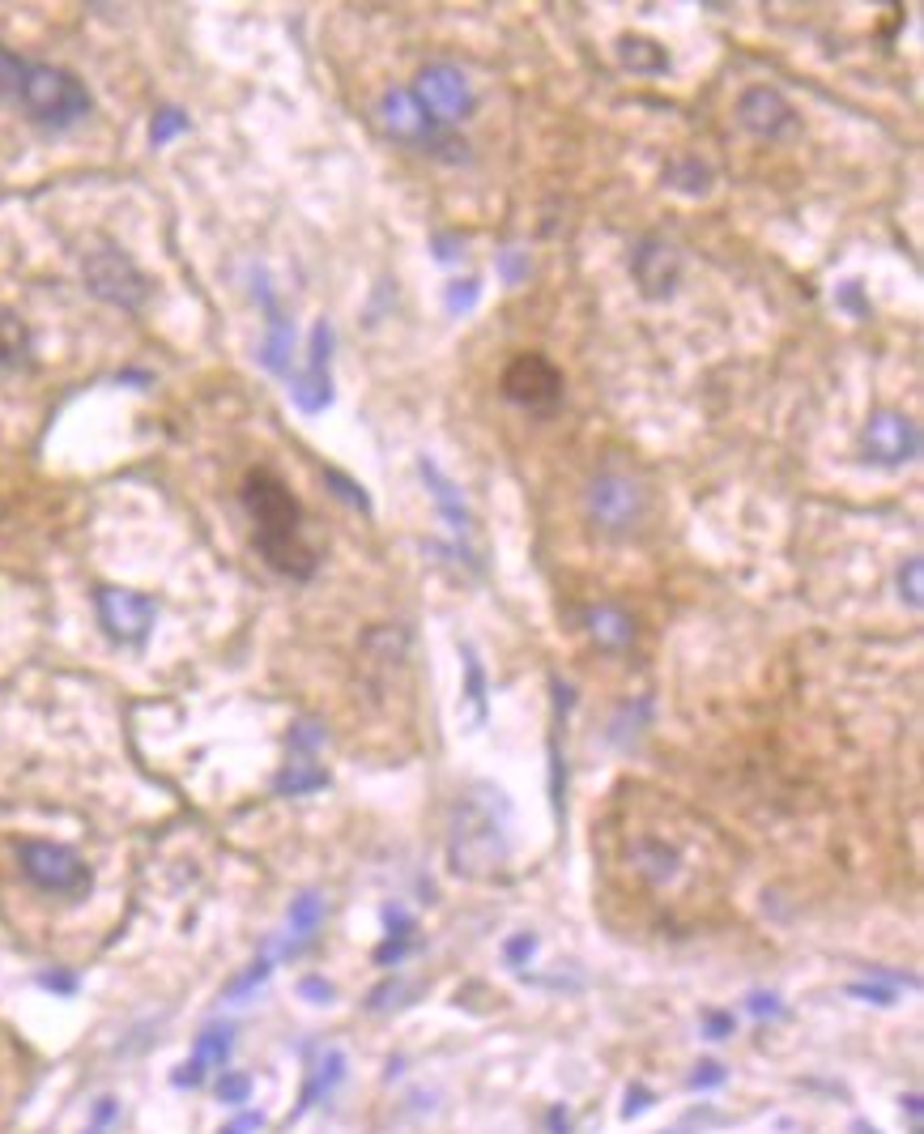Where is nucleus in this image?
<instances>
[{
  "instance_id": "40",
  "label": "nucleus",
  "mask_w": 924,
  "mask_h": 1134,
  "mask_svg": "<svg viewBox=\"0 0 924 1134\" xmlns=\"http://www.w3.org/2000/svg\"><path fill=\"white\" fill-rule=\"evenodd\" d=\"M733 1015L729 1011H707V1020H704V1032L711 1036V1041H725V1036H733Z\"/></svg>"
},
{
  "instance_id": "24",
  "label": "nucleus",
  "mask_w": 924,
  "mask_h": 1134,
  "mask_svg": "<svg viewBox=\"0 0 924 1134\" xmlns=\"http://www.w3.org/2000/svg\"><path fill=\"white\" fill-rule=\"evenodd\" d=\"M30 362V333L13 311H0V367H27Z\"/></svg>"
},
{
  "instance_id": "11",
  "label": "nucleus",
  "mask_w": 924,
  "mask_h": 1134,
  "mask_svg": "<svg viewBox=\"0 0 924 1134\" xmlns=\"http://www.w3.org/2000/svg\"><path fill=\"white\" fill-rule=\"evenodd\" d=\"M588 517L605 533H630L644 517V491L623 473H600L588 487Z\"/></svg>"
},
{
  "instance_id": "27",
  "label": "nucleus",
  "mask_w": 924,
  "mask_h": 1134,
  "mask_svg": "<svg viewBox=\"0 0 924 1134\" xmlns=\"http://www.w3.org/2000/svg\"><path fill=\"white\" fill-rule=\"evenodd\" d=\"M921 576H924V559L921 554H912L903 568H899V597L907 602L912 610H921V602H924V593H921Z\"/></svg>"
},
{
  "instance_id": "20",
  "label": "nucleus",
  "mask_w": 924,
  "mask_h": 1134,
  "mask_svg": "<svg viewBox=\"0 0 924 1134\" xmlns=\"http://www.w3.org/2000/svg\"><path fill=\"white\" fill-rule=\"evenodd\" d=\"M618 60L639 78H665L669 73V52L653 39H644V34H623L618 39Z\"/></svg>"
},
{
  "instance_id": "16",
  "label": "nucleus",
  "mask_w": 924,
  "mask_h": 1134,
  "mask_svg": "<svg viewBox=\"0 0 924 1134\" xmlns=\"http://www.w3.org/2000/svg\"><path fill=\"white\" fill-rule=\"evenodd\" d=\"M418 470H422V478H427V491L435 496V503H439V512H443V521H448V529H452L456 538H464V533H469V525H473V517H469V508H464L461 487H456L448 473L439 470L431 457H422V461H418Z\"/></svg>"
},
{
  "instance_id": "47",
  "label": "nucleus",
  "mask_w": 924,
  "mask_h": 1134,
  "mask_svg": "<svg viewBox=\"0 0 924 1134\" xmlns=\"http://www.w3.org/2000/svg\"><path fill=\"white\" fill-rule=\"evenodd\" d=\"M201 1080H205V1071H201L196 1062H184V1071H175V1075H171V1083H175V1087H196Z\"/></svg>"
},
{
  "instance_id": "33",
  "label": "nucleus",
  "mask_w": 924,
  "mask_h": 1134,
  "mask_svg": "<svg viewBox=\"0 0 924 1134\" xmlns=\"http://www.w3.org/2000/svg\"><path fill=\"white\" fill-rule=\"evenodd\" d=\"M464 670H469V699L478 704V717H486V678H482V665L473 657V648H464Z\"/></svg>"
},
{
  "instance_id": "14",
  "label": "nucleus",
  "mask_w": 924,
  "mask_h": 1134,
  "mask_svg": "<svg viewBox=\"0 0 924 1134\" xmlns=\"http://www.w3.org/2000/svg\"><path fill=\"white\" fill-rule=\"evenodd\" d=\"M630 274L639 282V295L644 299H669L678 290L681 277V252L669 244V239H639V248L630 252Z\"/></svg>"
},
{
  "instance_id": "18",
  "label": "nucleus",
  "mask_w": 924,
  "mask_h": 1134,
  "mask_svg": "<svg viewBox=\"0 0 924 1134\" xmlns=\"http://www.w3.org/2000/svg\"><path fill=\"white\" fill-rule=\"evenodd\" d=\"M325 785H328V773L316 764V750H290L286 768L273 780V789H277L281 798H302V794H316V789H325Z\"/></svg>"
},
{
  "instance_id": "4",
  "label": "nucleus",
  "mask_w": 924,
  "mask_h": 1134,
  "mask_svg": "<svg viewBox=\"0 0 924 1134\" xmlns=\"http://www.w3.org/2000/svg\"><path fill=\"white\" fill-rule=\"evenodd\" d=\"M18 103L27 108V115L43 129H73L78 120L90 115L94 99L82 85L78 73L60 69V64H30L27 82H22V94Z\"/></svg>"
},
{
  "instance_id": "6",
  "label": "nucleus",
  "mask_w": 924,
  "mask_h": 1134,
  "mask_svg": "<svg viewBox=\"0 0 924 1134\" xmlns=\"http://www.w3.org/2000/svg\"><path fill=\"white\" fill-rule=\"evenodd\" d=\"M82 274H85V286H90L99 299H107V304H115V307L136 311V307H145V299H150V277L136 269V260L129 252L111 248V244L107 248H94L85 256Z\"/></svg>"
},
{
  "instance_id": "31",
  "label": "nucleus",
  "mask_w": 924,
  "mask_h": 1134,
  "mask_svg": "<svg viewBox=\"0 0 924 1134\" xmlns=\"http://www.w3.org/2000/svg\"><path fill=\"white\" fill-rule=\"evenodd\" d=\"M269 972H273V960H269V956H260V960H256V964H251L244 977H235V981L226 985V998H247L251 990H256V985H260V981H265V977H269Z\"/></svg>"
},
{
  "instance_id": "32",
  "label": "nucleus",
  "mask_w": 924,
  "mask_h": 1134,
  "mask_svg": "<svg viewBox=\"0 0 924 1134\" xmlns=\"http://www.w3.org/2000/svg\"><path fill=\"white\" fill-rule=\"evenodd\" d=\"M247 1096H251V1080H247L244 1071H226L218 1080V1101L222 1105H244Z\"/></svg>"
},
{
  "instance_id": "26",
  "label": "nucleus",
  "mask_w": 924,
  "mask_h": 1134,
  "mask_svg": "<svg viewBox=\"0 0 924 1134\" xmlns=\"http://www.w3.org/2000/svg\"><path fill=\"white\" fill-rule=\"evenodd\" d=\"M27 69H30V60H22V55L9 52V48L0 43V103H18L22 82H27Z\"/></svg>"
},
{
  "instance_id": "21",
  "label": "nucleus",
  "mask_w": 924,
  "mask_h": 1134,
  "mask_svg": "<svg viewBox=\"0 0 924 1134\" xmlns=\"http://www.w3.org/2000/svg\"><path fill=\"white\" fill-rule=\"evenodd\" d=\"M588 636L597 640L600 648L618 653V648H626L630 636H635V623H630V614H623L618 606H597V610H588Z\"/></svg>"
},
{
  "instance_id": "30",
  "label": "nucleus",
  "mask_w": 924,
  "mask_h": 1134,
  "mask_svg": "<svg viewBox=\"0 0 924 1134\" xmlns=\"http://www.w3.org/2000/svg\"><path fill=\"white\" fill-rule=\"evenodd\" d=\"M325 482L337 491V496L346 499L350 508H358V512H371V499H367V491L353 482V478H346V473H337V470H325Z\"/></svg>"
},
{
  "instance_id": "45",
  "label": "nucleus",
  "mask_w": 924,
  "mask_h": 1134,
  "mask_svg": "<svg viewBox=\"0 0 924 1134\" xmlns=\"http://www.w3.org/2000/svg\"><path fill=\"white\" fill-rule=\"evenodd\" d=\"M39 985H48V990H60V994H73V990H78V981H73L69 972H43V977H39Z\"/></svg>"
},
{
  "instance_id": "34",
  "label": "nucleus",
  "mask_w": 924,
  "mask_h": 1134,
  "mask_svg": "<svg viewBox=\"0 0 924 1134\" xmlns=\"http://www.w3.org/2000/svg\"><path fill=\"white\" fill-rule=\"evenodd\" d=\"M325 725H316V721H299L295 729H290V750H320L325 747Z\"/></svg>"
},
{
  "instance_id": "38",
  "label": "nucleus",
  "mask_w": 924,
  "mask_h": 1134,
  "mask_svg": "<svg viewBox=\"0 0 924 1134\" xmlns=\"http://www.w3.org/2000/svg\"><path fill=\"white\" fill-rule=\"evenodd\" d=\"M533 951H537V934H516V939L503 947V956H507V964H512V969H520Z\"/></svg>"
},
{
  "instance_id": "17",
  "label": "nucleus",
  "mask_w": 924,
  "mask_h": 1134,
  "mask_svg": "<svg viewBox=\"0 0 924 1134\" xmlns=\"http://www.w3.org/2000/svg\"><path fill=\"white\" fill-rule=\"evenodd\" d=\"M286 926H290V939L277 947V956H295V951H302L307 942L320 934V926H325V896H316V891L295 896V905L286 913Z\"/></svg>"
},
{
  "instance_id": "35",
  "label": "nucleus",
  "mask_w": 924,
  "mask_h": 1134,
  "mask_svg": "<svg viewBox=\"0 0 924 1134\" xmlns=\"http://www.w3.org/2000/svg\"><path fill=\"white\" fill-rule=\"evenodd\" d=\"M848 994L852 998H861V1002H873V1007H895L899 1002V990L895 985H848Z\"/></svg>"
},
{
  "instance_id": "28",
  "label": "nucleus",
  "mask_w": 924,
  "mask_h": 1134,
  "mask_svg": "<svg viewBox=\"0 0 924 1134\" xmlns=\"http://www.w3.org/2000/svg\"><path fill=\"white\" fill-rule=\"evenodd\" d=\"M184 129H188V115L179 108H163L154 115V124H150V141H154V145H166V141L175 137V133H184Z\"/></svg>"
},
{
  "instance_id": "19",
  "label": "nucleus",
  "mask_w": 924,
  "mask_h": 1134,
  "mask_svg": "<svg viewBox=\"0 0 924 1134\" xmlns=\"http://www.w3.org/2000/svg\"><path fill=\"white\" fill-rule=\"evenodd\" d=\"M269 316V333H265V346H260V362L269 367L273 376L290 380V359H295V325L290 316H281V307H265Z\"/></svg>"
},
{
  "instance_id": "22",
  "label": "nucleus",
  "mask_w": 924,
  "mask_h": 1134,
  "mask_svg": "<svg viewBox=\"0 0 924 1134\" xmlns=\"http://www.w3.org/2000/svg\"><path fill=\"white\" fill-rule=\"evenodd\" d=\"M346 1080V1053L341 1050H325L316 1062H311V1075H307V1087H302V1105L299 1109H311L320 1096H328L337 1083Z\"/></svg>"
},
{
  "instance_id": "15",
  "label": "nucleus",
  "mask_w": 924,
  "mask_h": 1134,
  "mask_svg": "<svg viewBox=\"0 0 924 1134\" xmlns=\"http://www.w3.org/2000/svg\"><path fill=\"white\" fill-rule=\"evenodd\" d=\"M737 120H741V129H750V133L762 141H780L797 129L792 103L780 90H771V85H750V90L737 99Z\"/></svg>"
},
{
  "instance_id": "37",
  "label": "nucleus",
  "mask_w": 924,
  "mask_h": 1134,
  "mask_svg": "<svg viewBox=\"0 0 924 1134\" xmlns=\"http://www.w3.org/2000/svg\"><path fill=\"white\" fill-rule=\"evenodd\" d=\"M653 1087H644V1083H635V1087H626V1105H623V1117L626 1122H635L639 1113H648L653 1109Z\"/></svg>"
},
{
  "instance_id": "25",
  "label": "nucleus",
  "mask_w": 924,
  "mask_h": 1134,
  "mask_svg": "<svg viewBox=\"0 0 924 1134\" xmlns=\"http://www.w3.org/2000/svg\"><path fill=\"white\" fill-rule=\"evenodd\" d=\"M665 184L686 196H707L711 193V166L699 163V159H678L665 171Z\"/></svg>"
},
{
  "instance_id": "3",
  "label": "nucleus",
  "mask_w": 924,
  "mask_h": 1134,
  "mask_svg": "<svg viewBox=\"0 0 924 1134\" xmlns=\"http://www.w3.org/2000/svg\"><path fill=\"white\" fill-rule=\"evenodd\" d=\"M448 858L464 879H486L494 875V866L507 861V803L499 789L478 785L456 803L452 831H448Z\"/></svg>"
},
{
  "instance_id": "10",
  "label": "nucleus",
  "mask_w": 924,
  "mask_h": 1134,
  "mask_svg": "<svg viewBox=\"0 0 924 1134\" xmlns=\"http://www.w3.org/2000/svg\"><path fill=\"white\" fill-rule=\"evenodd\" d=\"M503 397L533 415H550L563 401V371L545 355H520L503 371Z\"/></svg>"
},
{
  "instance_id": "9",
  "label": "nucleus",
  "mask_w": 924,
  "mask_h": 1134,
  "mask_svg": "<svg viewBox=\"0 0 924 1134\" xmlns=\"http://www.w3.org/2000/svg\"><path fill=\"white\" fill-rule=\"evenodd\" d=\"M94 610H99L103 632L115 644H129V648H141L150 640V632H154V619H158L154 597L133 593V589H115V584L94 589Z\"/></svg>"
},
{
  "instance_id": "8",
  "label": "nucleus",
  "mask_w": 924,
  "mask_h": 1134,
  "mask_svg": "<svg viewBox=\"0 0 924 1134\" xmlns=\"http://www.w3.org/2000/svg\"><path fill=\"white\" fill-rule=\"evenodd\" d=\"M18 861L22 875L43 891H60V896H82L90 887V866H85L73 849L52 845V840H22L18 845Z\"/></svg>"
},
{
  "instance_id": "5",
  "label": "nucleus",
  "mask_w": 924,
  "mask_h": 1134,
  "mask_svg": "<svg viewBox=\"0 0 924 1134\" xmlns=\"http://www.w3.org/2000/svg\"><path fill=\"white\" fill-rule=\"evenodd\" d=\"M380 120L383 129L405 145H418V150H431L448 163H461L464 159V141H456L448 129H439L427 111L418 108V99L409 90H388L380 99Z\"/></svg>"
},
{
  "instance_id": "41",
  "label": "nucleus",
  "mask_w": 924,
  "mask_h": 1134,
  "mask_svg": "<svg viewBox=\"0 0 924 1134\" xmlns=\"http://www.w3.org/2000/svg\"><path fill=\"white\" fill-rule=\"evenodd\" d=\"M750 1015H759V1020H780L784 1015V1007H780V998L776 994H750Z\"/></svg>"
},
{
  "instance_id": "13",
  "label": "nucleus",
  "mask_w": 924,
  "mask_h": 1134,
  "mask_svg": "<svg viewBox=\"0 0 924 1134\" xmlns=\"http://www.w3.org/2000/svg\"><path fill=\"white\" fill-rule=\"evenodd\" d=\"M328 359H332V325L320 320L311 329V346H307V371L290 380V397L302 415H320L332 406V376H328Z\"/></svg>"
},
{
  "instance_id": "36",
  "label": "nucleus",
  "mask_w": 924,
  "mask_h": 1134,
  "mask_svg": "<svg viewBox=\"0 0 924 1134\" xmlns=\"http://www.w3.org/2000/svg\"><path fill=\"white\" fill-rule=\"evenodd\" d=\"M725 1080H729V1071H725L720 1062H699V1066L690 1071V1087H695V1092H707V1087H720Z\"/></svg>"
},
{
  "instance_id": "12",
  "label": "nucleus",
  "mask_w": 924,
  "mask_h": 1134,
  "mask_svg": "<svg viewBox=\"0 0 924 1134\" xmlns=\"http://www.w3.org/2000/svg\"><path fill=\"white\" fill-rule=\"evenodd\" d=\"M865 457L873 466H886V470L912 466L921 457V427L907 415H895V410L873 415L870 427H865Z\"/></svg>"
},
{
  "instance_id": "7",
  "label": "nucleus",
  "mask_w": 924,
  "mask_h": 1134,
  "mask_svg": "<svg viewBox=\"0 0 924 1134\" xmlns=\"http://www.w3.org/2000/svg\"><path fill=\"white\" fill-rule=\"evenodd\" d=\"M409 94L418 99V108L427 111L439 129L461 124L478 108V94H473V85L456 64H427Z\"/></svg>"
},
{
  "instance_id": "1",
  "label": "nucleus",
  "mask_w": 924,
  "mask_h": 1134,
  "mask_svg": "<svg viewBox=\"0 0 924 1134\" xmlns=\"http://www.w3.org/2000/svg\"><path fill=\"white\" fill-rule=\"evenodd\" d=\"M618 794L623 798L614 806V819L600 831L605 858L623 861L626 875L653 896L681 891L695 870V849L704 840V828L686 819L681 806L653 789H618Z\"/></svg>"
},
{
  "instance_id": "46",
  "label": "nucleus",
  "mask_w": 924,
  "mask_h": 1134,
  "mask_svg": "<svg viewBox=\"0 0 924 1134\" xmlns=\"http://www.w3.org/2000/svg\"><path fill=\"white\" fill-rule=\"evenodd\" d=\"M903 1109H907V1131H912V1134H924V1122H921V1096H916V1092H907V1096H903Z\"/></svg>"
},
{
  "instance_id": "39",
  "label": "nucleus",
  "mask_w": 924,
  "mask_h": 1134,
  "mask_svg": "<svg viewBox=\"0 0 924 1134\" xmlns=\"http://www.w3.org/2000/svg\"><path fill=\"white\" fill-rule=\"evenodd\" d=\"M499 274L507 277V282H520V277L528 274V260H524V252H516V248L499 252Z\"/></svg>"
},
{
  "instance_id": "42",
  "label": "nucleus",
  "mask_w": 924,
  "mask_h": 1134,
  "mask_svg": "<svg viewBox=\"0 0 924 1134\" xmlns=\"http://www.w3.org/2000/svg\"><path fill=\"white\" fill-rule=\"evenodd\" d=\"M299 994L307 998V1002H328V998H332V985H328L325 977H302Z\"/></svg>"
},
{
  "instance_id": "2",
  "label": "nucleus",
  "mask_w": 924,
  "mask_h": 1134,
  "mask_svg": "<svg viewBox=\"0 0 924 1134\" xmlns=\"http://www.w3.org/2000/svg\"><path fill=\"white\" fill-rule=\"evenodd\" d=\"M239 499H244L247 517H251V542H256L260 559L290 581H311L316 576V551L302 538V508L299 499L290 496V487L277 473L251 470L244 478Z\"/></svg>"
},
{
  "instance_id": "48",
  "label": "nucleus",
  "mask_w": 924,
  "mask_h": 1134,
  "mask_svg": "<svg viewBox=\"0 0 924 1134\" xmlns=\"http://www.w3.org/2000/svg\"><path fill=\"white\" fill-rule=\"evenodd\" d=\"M456 256H461V252H456V239L439 235V239H435V260H443V265H448V260H456Z\"/></svg>"
},
{
  "instance_id": "50",
  "label": "nucleus",
  "mask_w": 924,
  "mask_h": 1134,
  "mask_svg": "<svg viewBox=\"0 0 924 1134\" xmlns=\"http://www.w3.org/2000/svg\"><path fill=\"white\" fill-rule=\"evenodd\" d=\"M85 1134H99V1131H85Z\"/></svg>"
},
{
  "instance_id": "29",
  "label": "nucleus",
  "mask_w": 924,
  "mask_h": 1134,
  "mask_svg": "<svg viewBox=\"0 0 924 1134\" xmlns=\"http://www.w3.org/2000/svg\"><path fill=\"white\" fill-rule=\"evenodd\" d=\"M478 295H482V282L464 277V282H452V286H448L443 304H448V311H452V316H464V311H473V304H478Z\"/></svg>"
},
{
  "instance_id": "43",
  "label": "nucleus",
  "mask_w": 924,
  "mask_h": 1134,
  "mask_svg": "<svg viewBox=\"0 0 924 1134\" xmlns=\"http://www.w3.org/2000/svg\"><path fill=\"white\" fill-rule=\"evenodd\" d=\"M704 1122H716V1113L711 1109H695V1113H686L674 1131H665V1134H690V1131H699Z\"/></svg>"
},
{
  "instance_id": "49",
  "label": "nucleus",
  "mask_w": 924,
  "mask_h": 1134,
  "mask_svg": "<svg viewBox=\"0 0 924 1134\" xmlns=\"http://www.w3.org/2000/svg\"><path fill=\"white\" fill-rule=\"evenodd\" d=\"M852 1134H877V1131H873L870 1122H852Z\"/></svg>"
},
{
  "instance_id": "23",
  "label": "nucleus",
  "mask_w": 924,
  "mask_h": 1134,
  "mask_svg": "<svg viewBox=\"0 0 924 1134\" xmlns=\"http://www.w3.org/2000/svg\"><path fill=\"white\" fill-rule=\"evenodd\" d=\"M235 1050V1028L230 1024H209L201 1036H196V1050H192V1062L201 1071H218L226 1066V1058Z\"/></svg>"
},
{
  "instance_id": "44",
  "label": "nucleus",
  "mask_w": 924,
  "mask_h": 1134,
  "mask_svg": "<svg viewBox=\"0 0 924 1134\" xmlns=\"http://www.w3.org/2000/svg\"><path fill=\"white\" fill-rule=\"evenodd\" d=\"M260 1126H265V1113H256V1109H251V1113H244V1117H235V1122H230L222 1134H256Z\"/></svg>"
}]
</instances>
